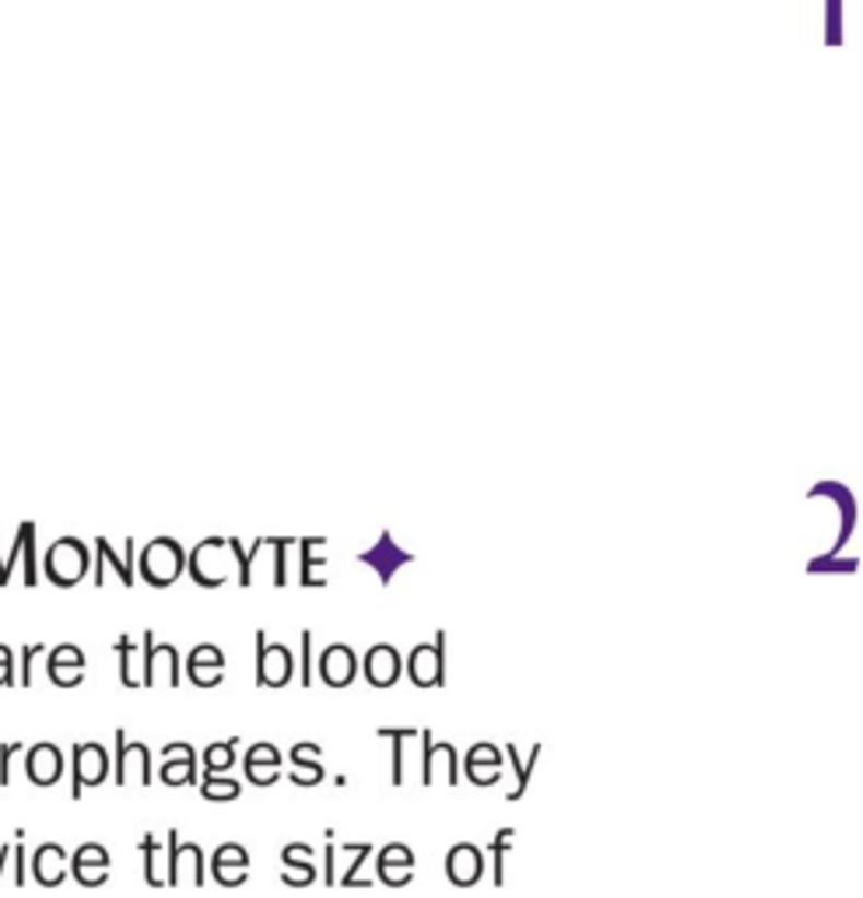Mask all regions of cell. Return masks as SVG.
Wrapping results in <instances>:
<instances>
[{
  "label": "cell",
  "mask_w": 863,
  "mask_h": 898,
  "mask_svg": "<svg viewBox=\"0 0 863 898\" xmlns=\"http://www.w3.org/2000/svg\"><path fill=\"white\" fill-rule=\"evenodd\" d=\"M116 787H152V747L141 741H127V730H116V758H113Z\"/></svg>",
  "instance_id": "1"
},
{
  "label": "cell",
  "mask_w": 863,
  "mask_h": 898,
  "mask_svg": "<svg viewBox=\"0 0 863 898\" xmlns=\"http://www.w3.org/2000/svg\"><path fill=\"white\" fill-rule=\"evenodd\" d=\"M201 888L204 885V850L197 842H179V831L169 828V853H165V888L179 885Z\"/></svg>",
  "instance_id": "2"
},
{
  "label": "cell",
  "mask_w": 863,
  "mask_h": 898,
  "mask_svg": "<svg viewBox=\"0 0 863 898\" xmlns=\"http://www.w3.org/2000/svg\"><path fill=\"white\" fill-rule=\"evenodd\" d=\"M71 765H74V776H71V796H74V801H81V793H85L88 787H103L106 779H109V772H113L109 752H106L103 744H95V741L74 744Z\"/></svg>",
  "instance_id": "3"
},
{
  "label": "cell",
  "mask_w": 863,
  "mask_h": 898,
  "mask_svg": "<svg viewBox=\"0 0 863 898\" xmlns=\"http://www.w3.org/2000/svg\"><path fill=\"white\" fill-rule=\"evenodd\" d=\"M295 677V657L288 646L268 642L263 631H257V685L260 688H285Z\"/></svg>",
  "instance_id": "4"
},
{
  "label": "cell",
  "mask_w": 863,
  "mask_h": 898,
  "mask_svg": "<svg viewBox=\"0 0 863 898\" xmlns=\"http://www.w3.org/2000/svg\"><path fill=\"white\" fill-rule=\"evenodd\" d=\"M162 685L179 688V653L169 642H155L152 631H144V660H141V688Z\"/></svg>",
  "instance_id": "5"
},
{
  "label": "cell",
  "mask_w": 863,
  "mask_h": 898,
  "mask_svg": "<svg viewBox=\"0 0 863 898\" xmlns=\"http://www.w3.org/2000/svg\"><path fill=\"white\" fill-rule=\"evenodd\" d=\"M418 741H422V787H436L439 779V765L446 772V787H457L460 783V758H457V747L450 741H436L432 737V730H418Z\"/></svg>",
  "instance_id": "6"
},
{
  "label": "cell",
  "mask_w": 863,
  "mask_h": 898,
  "mask_svg": "<svg viewBox=\"0 0 863 898\" xmlns=\"http://www.w3.org/2000/svg\"><path fill=\"white\" fill-rule=\"evenodd\" d=\"M446 636L439 631L436 642H425V646H414L411 657H407V677L414 688H439L446 685Z\"/></svg>",
  "instance_id": "7"
},
{
  "label": "cell",
  "mask_w": 863,
  "mask_h": 898,
  "mask_svg": "<svg viewBox=\"0 0 863 898\" xmlns=\"http://www.w3.org/2000/svg\"><path fill=\"white\" fill-rule=\"evenodd\" d=\"M158 779L165 787H193L197 783V752L187 741H173L162 747Z\"/></svg>",
  "instance_id": "8"
},
{
  "label": "cell",
  "mask_w": 863,
  "mask_h": 898,
  "mask_svg": "<svg viewBox=\"0 0 863 898\" xmlns=\"http://www.w3.org/2000/svg\"><path fill=\"white\" fill-rule=\"evenodd\" d=\"M317 674H320V681H323L327 688H347L355 681V674H358L355 650H352V646H344V642L327 646V650L320 653Z\"/></svg>",
  "instance_id": "9"
},
{
  "label": "cell",
  "mask_w": 863,
  "mask_h": 898,
  "mask_svg": "<svg viewBox=\"0 0 863 898\" xmlns=\"http://www.w3.org/2000/svg\"><path fill=\"white\" fill-rule=\"evenodd\" d=\"M25 772L36 787H57L63 776V752L49 741L32 744L25 755Z\"/></svg>",
  "instance_id": "10"
},
{
  "label": "cell",
  "mask_w": 863,
  "mask_h": 898,
  "mask_svg": "<svg viewBox=\"0 0 863 898\" xmlns=\"http://www.w3.org/2000/svg\"><path fill=\"white\" fill-rule=\"evenodd\" d=\"M362 671H365V681H369L373 688H393L404 674V663H401V653H397L393 646L379 642V646H373L369 653H365Z\"/></svg>",
  "instance_id": "11"
},
{
  "label": "cell",
  "mask_w": 863,
  "mask_h": 898,
  "mask_svg": "<svg viewBox=\"0 0 863 898\" xmlns=\"http://www.w3.org/2000/svg\"><path fill=\"white\" fill-rule=\"evenodd\" d=\"M481 874H485V856H481L477 846L457 842L453 850L446 853V877H450L457 888H474Z\"/></svg>",
  "instance_id": "12"
},
{
  "label": "cell",
  "mask_w": 863,
  "mask_h": 898,
  "mask_svg": "<svg viewBox=\"0 0 863 898\" xmlns=\"http://www.w3.org/2000/svg\"><path fill=\"white\" fill-rule=\"evenodd\" d=\"M85 547L74 544V541H60L54 552H49V562H46V569L49 576H54V583L60 587H71L78 583L81 576H85Z\"/></svg>",
  "instance_id": "13"
},
{
  "label": "cell",
  "mask_w": 863,
  "mask_h": 898,
  "mask_svg": "<svg viewBox=\"0 0 863 898\" xmlns=\"http://www.w3.org/2000/svg\"><path fill=\"white\" fill-rule=\"evenodd\" d=\"M179 569H182V555H179V547L173 541H158L144 552V579L147 583H155V587L173 583V579L179 576Z\"/></svg>",
  "instance_id": "14"
},
{
  "label": "cell",
  "mask_w": 863,
  "mask_h": 898,
  "mask_svg": "<svg viewBox=\"0 0 863 898\" xmlns=\"http://www.w3.org/2000/svg\"><path fill=\"white\" fill-rule=\"evenodd\" d=\"M32 877L39 881L43 888H57L63 877H68V850L60 842H43L36 853H32Z\"/></svg>",
  "instance_id": "15"
},
{
  "label": "cell",
  "mask_w": 863,
  "mask_h": 898,
  "mask_svg": "<svg viewBox=\"0 0 863 898\" xmlns=\"http://www.w3.org/2000/svg\"><path fill=\"white\" fill-rule=\"evenodd\" d=\"M376 734L383 741H393V787H404V779H407V744L418 741V730L414 726H379Z\"/></svg>",
  "instance_id": "16"
},
{
  "label": "cell",
  "mask_w": 863,
  "mask_h": 898,
  "mask_svg": "<svg viewBox=\"0 0 863 898\" xmlns=\"http://www.w3.org/2000/svg\"><path fill=\"white\" fill-rule=\"evenodd\" d=\"M506 752V761L512 765V769H517V787L509 790V801L517 804V801H523L527 796V787H530V772H534V765H537V755H541V744H534V752H530V758L523 761L520 758V752H517V744H506L503 747Z\"/></svg>",
  "instance_id": "17"
},
{
  "label": "cell",
  "mask_w": 863,
  "mask_h": 898,
  "mask_svg": "<svg viewBox=\"0 0 863 898\" xmlns=\"http://www.w3.org/2000/svg\"><path fill=\"white\" fill-rule=\"evenodd\" d=\"M141 853H144V881L152 888H165V860H162V842H155V836L147 831V836L138 842Z\"/></svg>",
  "instance_id": "18"
},
{
  "label": "cell",
  "mask_w": 863,
  "mask_h": 898,
  "mask_svg": "<svg viewBox=\"0 0 863 898\" xmlns=\"http://www.w3.org/2000/svg\"><path fill=\"white\" fill-rule=\"evenodd\" d=\"M116 653H120V685L123 688H141V674H138V646L130 642L127 636L116 639Z\"/></svg>",
  "instance_id": "19"
},
{
  "label": "cell",
  "mask_w": 863,
  "mask_h": 898,
  "mask_svg": "<svg viewBox=\"0 0 863 898\" xmlns=\"http://www.w3.org/2000/svg\"><path fill=\"white\" fill-rule=\"evenodd\" d=\"M236 744H239V737L222 741V744H208V752H204V769H208V776L228 772L232 765H236Z\"/></svg>",
  "instance_id": "20"
},
{
  "label": "cell",
  "mask_w": 863,
  "mask_h": 898,
  "mask_svg": "<svg viewBox=\"0 0 863 898\" xmlns=\"http://www.w3.org/2000/svg\"><path fill=\"white\" fill-rule=\"evenodd\" d=\"M512 839H517V828H503L499 836H495L492 842V856H495V867H492V877H495V885H506V853L512 850Z\"/></svg>",
  "instance_id": "21"
},
{
  "label": "cell",
  "mask_w": 863,
  "mask_h": 898,
  "mask_svg": "<svg viewBox=\"0 0 863 898\" xmlns=\"http://www.w3.org/2000/svg\"><path fill=\"white\" fill-rule=\"evenodd\" d=\"M239 793H243V787L236 779H225V776H204V783H201L204 801H236Z\"/></svg>",
  "instance_id": "22"
},
{
  "label": "cell",
  "mask_w": 863,
  "mask_h": 898,
  "mask_svg": "<svg viewBox=\"0 0 863 898\" xmlns=\"http://www.w3.org/2000/svg\"><path fill=\"white\" fill-rule=\"evenodd\" d=\"M463 765H492V769H503L506 765V752L499 744H488V741H481L474 744L468 755H463Z\"/></svg>",
  "instance_id": "23"
},
{
  "label": "cell",
  "mask_w": 863,
  "mask_h": 898,
  "mask_svg": "<svg viewBox=\"0 0 863 898\" xmlns=\"http://www.w3.org/2000/svg\"><path fill=\"white\" fill-rule=\"evenodd\" d=\"M211 867H250V853L239 842H222L211 856Z\"/></svg>",
  "instance_id": "24"
},
{
  "label": "cell",
  "mask_w": 863,
  "mask_h": 898,
  "mask_svg": "<svg viewBox=\"0 0 863 898\" xmlns=\"http://www.w3.org/2000/svg\"><path fill=\"white\" fill-rule=\"evenodd\" d=\"M71 874L85 888H103L109 881V867H98V863H71Z\"/></svg>",
  "instance_id": "25"
},
{
  "label": "cell",
  "mask_w": 863,
  "mask_h": 898,
  "mask_svg": "<svg viewBox=\"0 0 863 898\" xmlns=\"http://www.w3.org/2000/svg\"><path fill=\"white\" fill-rule=\"evenodd\" d=\"M281 752L274 744H268V741H260V744H253L250 752H246V758H243V765H271V769H281Z\"/></svg>",
  "instance_id": "26"
},
{
  "label": "cell",
  "mask_w": 863,
  "mask_h": 898,
  "mask_svg": "<svg viewBox=\"0 0 863 898\" xmlns=\"http://www.w3.org/2000/svg\"><path fill=\"white\" fill-rule=\"evenodd\" d=\"M46 667H85V653H81L78 646L63 642V646H57L54 653H49Z\"/></svg>",
  "instance_id": "27"
},
{
  "label": "cell",
  "mask_w": 863,
  "mask_h": 898,
  "mask_svg": "<svg viewBox=\"0 0 863 898\" xmlns=\"http://www.w3.org/2000/svg\"><path fill=\"white\" fill-rule=\"evenodd\" d=\"M187 667H225V653L218 650V646L204 642L187 657Z\"/></svg>",
  "instance_id": "28"
},
{
  "label": "cell",
  "mask_w": 863,
  "mask_h": 898,
  "mask_svg": "<svg viewBox=\"0 0 863 898\" xmlns=\"http://www.w3.org/2000/svg\"><path fill=\"white\" fill-rule=\"evenodd\" d=\"M411 877H414V867H393V863H379L376 867V881L387 888H404Z\"/></svg>",
  "instance_id": "29"
},
{
  "label": "cell",
  "mask_w": 863,
  "mask_h": 898,
  "mask_svg": "<svg viewBox=\"0 0 863 898\" xmlns=\"http://www.w3.org/2000/svg\"><path fill=\"white\" fill-rule=\"evenodd\" d=\"M312 881H317V867H312V863H298V867L281 871V885L288 888H309Z\"/></svg>",
  "instance_id": "30"
},
{
  "label": "cell",
  "mask_w": 863,
  "mask_h": 898,
  "mask_svg": "<svg viewBox=\"0 0 863 898\" xmlns=\"http://www.w3.org/2000/svg\"><path fill=\"white\" fill-rule=\"evenodd\" d=\"M379 863H393V867H414V853L404 842H390L379 850Z\"/></svg>",
  "instance_id": "31"
},
{
  "label": "cell",
  "mask_w": 863,
  "mask_h": 898,
  "mask_svg": "<svg viewBox=\"0 0 863 898\" xmlns=\"http://www.w3.org/2000/svg\"><path fill=\"white\" fill-rule=\"evenodd\" d=\"M71 863H98V867H109V853H106V846H98V842H85V846H78Z\"/></svg>",
  "instance_id": "32"
},
{
  "label": "cell",
  "mask_w": 863,
  "mask_h": 898,
  "mask_svg": "<svg viewBox=\"0 0 863 898\" xmlns=\"http://www.w3.org/2000/svg\"><path fill=\"white\" fill-rule=\"evenodd\" d=\"M46 674L57 688H78L85 681V667H46Z\"/></svg>",
  "instance_id": "33"
},
{
  "label": "cell",
  "mask_w": 863,
  "mask_h": 898,
  "mask_svg": "<svg viewBox=\"0 0 863 898\" xmlns=\"http://www.w3.org/2000/svg\"><path fill=\"white\" fill-rule=\"evenodd\" d=\"M463 772L474 787H495L503 779V769H492V765H463Z\"/></svg>",
  "instance_id": "34"
},
{
  "label": "cell",
  "mask_w": 863,
  "mask_h": 898,
  "mask_svg": "<svg viewBox=\"0 0 863 898\" xmlns=\"http://www.w3.org/2000/svg\"><path fill=\"white\" fill-rule=\"evenodd\" d=\"M211 877L225 888H239L250 881V867H211Z\"/></svg>",
  "instance_id": "35"
},
{
  "label": "cell",
  "mask_w": 863,
  "mask_h": 898,
  "mask_svg": "<svg viewBox=\"0 0 863 898\" xmlns=\"http://www.w3.org/2000/svg\"><path fill=\"white\" fill-rule=\"evenodd\" d=\"M225 667H187V674H190V681L197 688H218L222 681H225V674H222Z\"/></svg>",
  "instance_id": "36"
},
{
  "label": "cell",
  "mask_w": 863,
  "mask_h": 898,
  "mask_svg": "<svg viewBox=\"0 0 863 898\" xmlns=\"http://www.w3.org/2000/svg\"><path fill=\"white\" fill-rule=\"evenodd\" d=\"M292 783L295 787H317V783H323V765H292Z\"/></svg>",
  "instance_id": "37"
},
{
  "label": "cell",
  "mask_w": 863,
  "mask_h": 898,
  "mask_svg": "<svg viewBox=\"0 0 863 898\" xmlns=\"http://www.w3.org/2000/svg\"><path fill=\"white\" fill-rule=\"evenodd\" d=\"M281 863H285V867H298V863H312V846H306V842H288L285 850H281Z\"/></svg>",
  "instance_id": "38"
},
{
  "label": "cell",
  "mask_w": 863,
  "mask_h": 898,
  "mask_svg": "<svg viewBox=\"0 0 863 898\" xmlns=\"http://www.w3.org/2000/svg\"><path fill=\"white\" fill-rule=\"evenodd\" d=\"M243 769L253 787H274L281 776V769H271V765H243Z\"/></svg>",
  "instance_id": "39"
},
{
  "label": "cell",
  "mask_w": 863,
  "mask_h": 898,
  "mask_svg": "<svg viewBox=\"0 0 863 898\" xmlns=\"http://www.w3.org/2000/svg\"><path fill=\"white\" fill-rule=\"evenodd\" d=\"M292 765H320V758H323V747L320 744H295L292 747Z\"/></svg>",
  "instance_id": "40"
},
{
  "label": "cell",
  "mask_w": 863,
  "mask_h": 898,
  "mask_svg": "<svg viewBox=\"0 0 863 898\" xmlns=\"http://www.w3.org/2000/svg\"><path fill=\"white\" fill-rule=\"evenodd\" d=\"M19 752H22L19 741L0 744V787H11V755H19Z\"/></svg>",
  "instance_id": "41"
},
{
  "label": "cell",
  "mask_w": 863,
  "mask_h": 898,
  "mask_svg": "<svg viewBox=\"0 0 863 898\" xmlns=\"http://www.w3.org/2000/svg\"><path fill=\"white\" fill-rule=\"evenodd\" d=\"M36 653H43V646H25L22 650V677H19L22 688L32 685V660H36Z\"/></svg>",
  "instance_id": "42"
},
{
  "label": "cell",
  "mask_w": 863,
  "mask_h": 898,
  "mask_svg": "<svg viewBox=\"0 0 863 898\" xmlns=\"http://www.w3.org/2000/svg\"><path fill=\"white\" fill-rule=\"evenodd\" d=\"M309 642H312V631H303V688L312 685V660H309Z\"/></svg>",
  "instance_id": "43"
},
{
  "label": "cell",
  "mask_w": 863,
  "mask_h": 898,
  "mask_svg": "<svg viewBox=\"0 0 863 898\" xmlns=\"http://www.w3.org/2000/svg\"><path fill=\"white\" fill-rule=\"evenodd\" d=\"M4 685H19V677H14V660H0V688Z\"/></svg>",
  "instance_id": "44"
},
{
  "label": "cell",
  "mask_w": 863,
  "mask_h": 898,
  "mask_svg": "<svg viewBox=\"0 0 863 898\" xmlns=\"http://www.w3.org/2000/svg\"><path fill=\"white\" fill-rule=\"evenodd\" d=\"M11 853H14V860H19V874H14V885L22 888V885H25V877H28V874H25V846H14Z\"/></svg>",
  "instance_id": "45"
},
{
  "label": "cell",
  "mask_w": 863,
  "mask_h": 898,
  "mask_svg": "<svg viewBox=\"0 0 863 898\" xmlns=\"http://www.w3.org/2000/svg\"><path fill=\"white\" fill-rule=\"evenodd\" d=\"M8 860H11V842L0 850V877H4V867H8Z\"/></svg>",
  "instance_id": "46"
},
{
  "label": "cell",
  "mask_w": 863,
  "mask_h": 898,
  "mask_svg": "<svg viewBox=\"0 0 863 898\" xmlns=\"http://www.w3.org/2000/svg\"><path fill=\"white\" fill-rule=\"evenodd\" d=\"M0 660H14V653H11V646H0Z\"/></svg>",
  "instance_id": "47"
}]
</instances>
